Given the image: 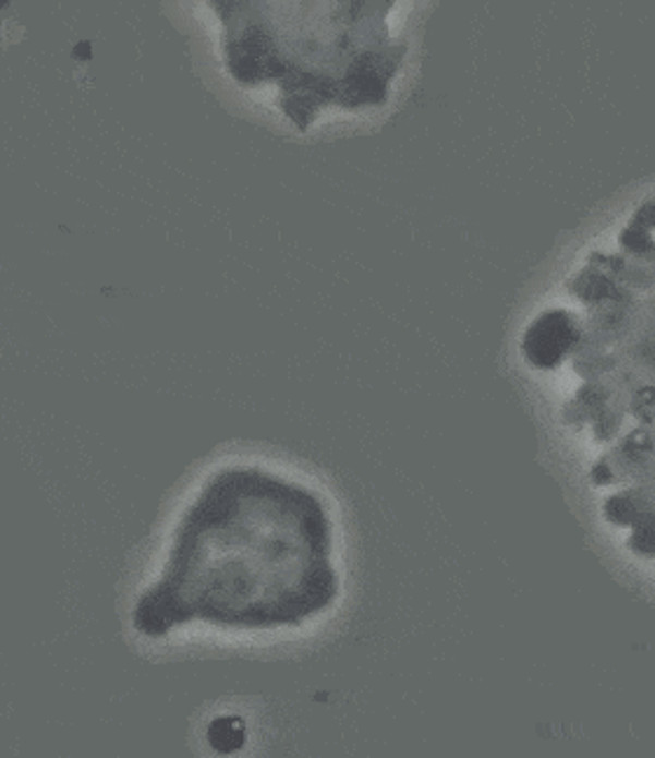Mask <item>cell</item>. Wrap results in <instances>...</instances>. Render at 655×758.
<instances>
[{"instance_id": "cell-1", "label": "cell", "mask_w": 655, "mask_h": 758, "mask_svg": "<svg viewBox=\"0 0 655 758\" xmlns=\"http://www.w3.org/2000/svg\"><path fill=\"white\" fill-rule=\"evenodd\" d=\"M332 553L322 494L260 466H226L183 510L132 627L146 639L195 621L222 630L298 627L340 597Z\"/></svg>"}, {"instance_id": "cell-3", "label": "cell", "mask_w": 655, "mask_h": 758, "mask_svg": "<svg viewBox=\"0 0 655 758\" xmlns=\"http://www.w3.org/2000/svg\"><path fill=\"white\" fill-rule=\"evenodd\" d=\"M581 340V326L569 312L550 310L541 314L522 337V353L530 365L553 370L562 363Z\"/></svg>"}, {"instance_id": "cell-2", "label": "cell", "mask_w": 655, "mask_h": 758, "mask_svg": "<svg viewBox=\"0 0 655 758\" xmlns=\"http://www.w3.org/2000/svg\"><path fill=\"white\" fill-rule=\"evenodd\" d=\"M226 69L242 87H277L300 132L326 108L385 106L408 47L391 34L396 3H209Z\"/></svg>"}]
</instances>
